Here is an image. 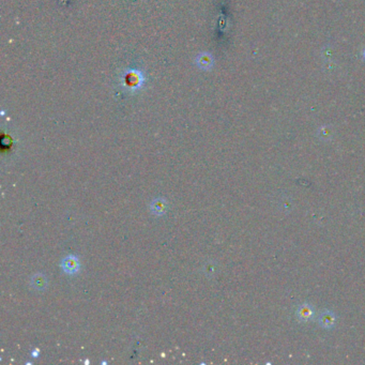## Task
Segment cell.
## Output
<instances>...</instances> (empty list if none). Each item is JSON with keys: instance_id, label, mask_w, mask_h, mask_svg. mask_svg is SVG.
Instances as JSON below:
<instances>
[{"instance_id": "cell-1", "label": "cell", "mask_w": 365, "mask_h": 365, "mask_svg": "<svg viewBox=\"0 0 365 365\" xmlns=\"http://www.w3.org/2000/svg\"><path fill=\"white\" fill-rule=\"evenodd\" d=\"M123 88L128 92H136L141 88V86L145 83V75L140 70L137 69H128L122 75Z\"/></svg>"}, {"instance_id": "cell-2", "label": "cell", "mask_w": 365, "mask_h": 365, "mask_svg": "<svg viewBox=\"0 0 365 365\" xmlns=\"http://www.w3.org/2000/svg\"><path fill=\"white\" fill-rule=\"evenodd\" d=\"M197 67L203 70H209L213 66V59L210 54L202 53L197 56L196 58Z\"/></svg>"}, {"instance_id": "cell-3", "label": "cell", "mask_w": 365, "mask_h": 365, "mask_svg": "<svg viewBox=\"0 0 365 365\" xmlns=\"http://www.w3.org/2000/svg\"><path fill=\"white\" fill-rule=\"evenodd\" d=\"M297 316L300 319H301L302 321L309 320L313 316V310H312V307H310L309 305H302V306H300L299 309H298V311H297Z\"/></svg>"}, {"instance_id": "cell-4", "label": "cell", "mask_w": 365, "mask_h": 365, "mask_svg": "<svg viewBox=\"0 0 365 365\" xmlns=\"http://www.w3.org/2000/svg\"><path fill=\"white\" fill-rule=\"evenodd\" d=\"M320 324L325 328H330L334 324V316L331 313H326L320 315Z\"/></svg>"}, {"instance_id": "cell-5", "label": "cell", "mask_w": 365, "mask_h": 365, "mask_svg": "<svg viewBox=\"0 0 365 365\" xmlns=\"http://www.w3.org/2000/svg\"><path fill=\"white\" fill-rule=\"evenodd\" d=\"M63 268L66 269L67 272H75L78 268V263L73 257H69V258L63 261Z\"/></svg>"}, {"instance_id": "cell-6", "label": "cell", "mask_w": 365, "mask_h": 365, "mask_svg": "<svg viewBox=\"0 0 365 365\" xmlns=\"http://www.w3.org/2000/svg\"><path fill=\"white\" fill-rule=\"evenodd\" d=\"M364 58H365V52H364Z\"/></svg>"}]
</instances>
